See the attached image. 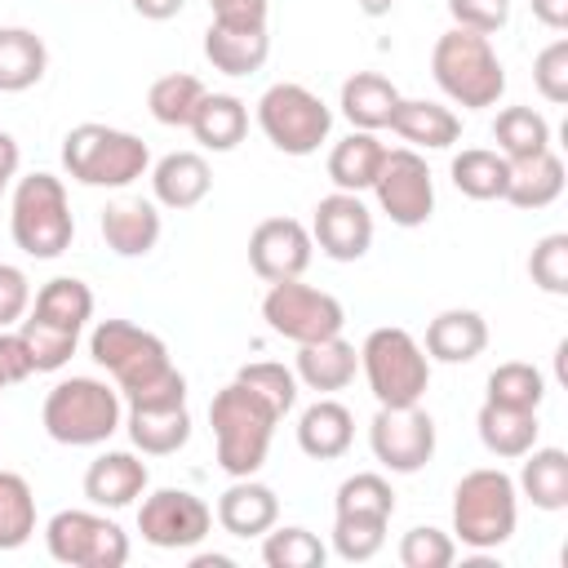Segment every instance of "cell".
Here are the masks:
<instances>
[{
	"mask_svg": "<svg viewBox=\"0 0 568 568\" xmlns=\"http://www.w3.org/2000/svg\"><path fill=\"white\" fill-rule=\"evenodd\" d=\"M257 129L266 133V142L284 155H315L320 142H328L333 129V111L320 93H311L306 84L280 80L257 98Z\"/></svg>",
	"mask_w": 568,
	"mask_h": 568,
	"instance_id": "obj_9",
	"label": "cell"
},
{
	"mask_svg": "<svg viewBox=\"0 0 568 568\" xmlns=\"http://www.w3.org/2000/svg\"><path fill=\"white\" fill-rule=\"evenodd\" d=\"M204 58L222 75H253L271 58V36H266V27L209 22V31H204Z\"/></svg>",
	"mask_w": 568,
	"mask_h": 568,
	"instance_id": "obj_22",
	"label": "cell"
},
{
	"mask_svg": "<svg viewBox=\"0 0 568 568\" xmlns=\"http://www.w3.org/2000/svg\"><path fill=\"white\" fill-rule=\"evenodd\" d=\"M0 395H4V382H0Z\"/></svg>",
	"mask_w": 568,
	"mask_h": 568,
	"instance_id": "obj_57",
	"label": "cell"
},
{
	"mask_svg": "<svg viewBox=\"0 0 568 568\" xmlns=\"http://www.w3.org/2000/svg\"><path fill=\"white\" fill-rule=\"evenodd\" d=\"M18 333H22L27 351H31L36 373H58V368L75 355V342H80V333L62 328V324H49V320H40V315H31V311L22 315Z\"/></svg>",
	"mask_w": 568,
	"mask_h": 568,
	"instance_id": "obj_42",
	"label": "cell"
},
{
	"mask_svg": "<svg viewBox=\"0 0 568 568\" xmlns=\"http://www.w3.org/2000/svg\"><path fill=\"white\" fill-rule=\"evenodd\" d=\"M62 169L67 178H75L80 186H106L120 191L129 182H138L151 169V151L138 133L111 129V124H75L62 138Z\"/></svg>",
	"mask_w": 568,
	"mask_h": 568,
	"instance_id": "obj_7",
	"label": "cell"
},
{
	"mask_svg": "<svg viewBox=\"0 0 568 568\" xmlns=\"http://www.w3.org/2000/svg\"><path fill=\"white\" fill-rule=\"evenodd\" d=\"M382 160H386V146L377 142V133L351 129V133H346L342 142H333V151H328V178H333L337 191L359 195V191L373 186Z\"/></svg>",
	"mask_w": 568,
	"mask_h": 568,
	"instance_id": "obj_31",
	"label": "cell"
},
{
	"mask_svg": "<svg viewBox=\"0 0 568 568\" xmlns=\"http://www.w3.org/2000/svg\"><path fill=\"white\" fill-rule=\"evenodd\" d=\"M390 4H395V0H359V9H364L368 18H382V13H390Z\"/></svg>",
	"mask_w": 568,
	"mask_h": 568,
	"instance_id": "obj_56",
	"label": "cell"
},
{
	"mask_svg": "<svg viewBox=\"0 0 568 568\" xmlns=\"http://www.w3.org/2000/svg\"><path fill=\"white\" fill-rule=\"evenodd\" d=\"M31 315L80 333L93 320V288L84 280H75V275H53L49 284H40V293L31 302Z\"/></svg>",
	"mask_w": 568,
	"mask_h": 568,
	"instance_id": "obj_35",
	"label": "cell"
},
{
	"mask_svg": "<svg viewBox=\"0 0 568 568\" xmlns=\"http://www.w3.org/2000/svg\"><path fill=\"white\" fill-rule=\"evenodd\" d=\"M9 235L27 257L53 262L71 248L75 240V217H71V200L62 178L53 173H27L13 182V200H9Z\"/></svg>",
	"mask_w": 568,
	"mask_h": 568,
	"instance_id": "obj_5",
	"label": "cell"
},
{
	"mask_svg": "<svg viewBox=\"0 0 568 568\" xmlns=\"http://www.w3.org/2000/svg\"><path fill=\"white\" fill-rule=\"evenodd\" d=\"M355 368H359V351H355L342 333L297 346V364H293L297 382H302L306 390H320V395L346 390V386L355 382Z\"/></svg>",
	"mask_w": 568,
	"mask_h": 568,
	"instance_id": "obj_23",
	"label": "cell"
},
{
	"mask_svg": "<svg viewBox=\"0 0 568 568\" xmlns=\"http://www.w3.org/2000/svg\"><path fill=\"white\" fill-rule=\"evenodd\" d=\"M213 510L191 488H155L138 506V532L155 550H191L209 537Z\"/></svg>",
	"mask_w": 568,
	"mask_h": 568,
	"instance_id": "obj_13",
	"label": "cell"
},
{
	"mask_svg": "<svg viewBox=\"0 0 568 568\" xmlns=\"http://www.w3.org/2000/svg\"><path fill=\"white\" fill-rule=\"evenodd\" d=\"M275 519H280V497H275V488H266L253 475L235 479L217 497V524L231 537H262L266 528H275Z\"/></svg>",
	"mask_w": 568,
	"mask_h": 568,
	"instance_id": "obj_25",
	"label": "cell"
},
{
	"mask_svg": "<svg viewBox=\"0 0 568 568\" xmlns=\"http://www.w3.org/2000/svg\"><path fill=\"white\" fill-rule=\"evenodd\" d=\"M475 430H479V444H484L493 457L515 462V457H524V453L537 444L541 422H537V413H528V408H501V404H488V399H484V408H479V417H475Z\"/></svg>",
	"mask_w": 568,
	"mask_h": 568,
	"instance_id": "obj_29",
	"label": "cell"
},
{
	"mask_svg": "<svg viewBox=\"0 0 568 568\" xmlns=\"http://www.w3.org/2000/svg\"><path fill=\"white\" fill-rule=\"evenodd\" d=\"M484 399L488 404H501V408H528V413H537L541 399H546V377H541V368H532L524 359H506V364H497L488 373V395Z\"/></svg>",
	"mask_w": 568,
	"mask_h": 568,
	"instance_id": "obj_39",
	"label": "cell"
},
{
	"mask_svg": "<svg viewBox=\"0 0 568 568\" xmlns=\"http://www.w3.org/2000/svg\"><path fill=\"white\" fill-rule=\"evenodd\" d=\"M213 191V169L200 151H169L164 160L151 164V195L160 209H195Z\"/></svg>",
	"mask_w": 568,
	"mask_h": 568,
	"instance_id": "obj_18",
	"label": "cell"
},
{
	"mask_svg": "<svg viewBox=\"0 0 568 568\" xmlns=\"http://www.w3.org/2000/svg\"><path fill=\"white\" fill-rule=\"evenodd\" d=\"M146 462H138L133 453L124 448H111V453H98L84 470V497L102 510H124L133 506L142 493H146Z\"/></svg>",
	"mask_w": 568,
	"mask_h": 568,
	"instance_id": "obj_17",
	"label": "cell"
},
{
	"mask_svg": "<svg viewBox=\"0 0 568 568\" xmlns=\"http://www.w3.org/2000/svg\"><path fill=\"white\" fill-rule=\"evenodd\" d=\"M44 435L53 444L67 448H93L106 444L120 426H124V408H120V390L98 382V377H62L40 408Z\"/></svg>",
	"mask_w": 568,
	"mask_h": 568,
	"instance_id": "obj_4",
	"label": "cell"
},
{
	"mask_svg": "<svg viewBox=\"0 0 568 568\" xmlns=\"http://www.w3.org/2000/svg\"><path fill=\"white\" fill-rule=\"evenodd\" d=\"M515 488L537 506V510H564L568 506V453L564 448H528Z\"/></svg>",
	"mask_w": 568,
	"mask_h": 568,
	"instance_id": "obj_32",
	"label": "cell"
},
{
	"mask_svg": "<svg viewBox=\"0 0 568 568\" xmlns=\"http://www.w3.org/2000/svg\"><path fill=\"white\" fill-rule=\"evenodd\" d=\"M333 515H364V519H386L390 524L395 493H390V484L377 470H359V475H351V479L337 484Z\"/></svg>",
	"mask_w": 568,
	"mask_h": 568,
	"instance_id": "obj_41",
	"label": "cell"
},
{
	"mask_svg": "<svg viewBox=\"0 0 568 568\" xmlns=\"http://www.w3.org/2000/svg\"><path fill=\"white\" fill-rule=\"evenodd\" d=\"M262 320H266V328L275 337H288V342L306 346V342H320V337L342 333L346 311L324 288H311L302 280H280L262 297Z\"/></svg>",
	"mask_w": 568,
	"mask_h": 568,
	"instance_id": "obj_11",
	"label": "cell"
},
{
	"mask_svg": "<svg viewBox=\"0 0 568 568\" xmlns=\"http://www.w3.org/2000/svg\"><path fill=\"white\" fill-rule=\"evenodd\" d=\"M532 84H537V93H541L546 102H555V106L568 102V40H564V36L550 40V44L532 58Z\"/></svg>",
	"mask_w": 568,
	"mask_h": 568,
	"instance_id": "obj_47",
	"label": "cell"
},
{
	"mask_svg": "<svg viewBox=\"0 0 568 568\" xmlns=\"http://www.w3.org/2000/svg\"><path fill=\"white\" fill-rule=\"evenodd\" d=\"M311 240L333 262H359L373 248V213L359 195L333 191L311 213Z\"/></svg>",
	"mask_w": 568,
	"mask_h": 568,
	"instance_id": "obj_15",
	"label": "cell"
},
{
	"mask_svg": "<svg viewBox=\"0 0 568 568\" xmlns=\"http://www.w3.org/2000/svg\"><path fill=\"white\" fill-rule=\"evenodd\" d=\"M89 355L111 373L129 404H186V377L173 368L169 346L129 320H102L89 333Z\"/></svg>",
	"mask_w": 568,
	"mask_h": 568,
	"instance_id": "obj_1",
	"label": "cell"
},
{
	"mask_svg": "<svg viewBox=\"0 0 568 568\" xmlns=\"http://www.w3.org/2000/svg\"><path fill=\"white\" fill-rule=\"evenodd\" d=\"M448 13H453V27L493 36L510 22V0H448Z\"/></svg>",
	"mask_w": 568,
	"mask_h": 568,
	"instance_id": "obj_48",
	"label": "cell"
},
{
	"mask_svg": "<svg viewBox=\"0 0 568 568\" xmlns=\"http://www.w3.org/2000/svg\"><path fill=\"white\" fill-rule=\"evenodd\" d=\"M390 133H399L413 151L426 146V151H448L457 138H462V115L439 106V102H426V98H399L395 111H390Z\"/></svg>",
	"mask_w": 568,
	"mask_h": 568,
	"instance_id": "obj_24",
	"label": "cell"
},
{
	"mask_svg": "<svg viewBox=\"0 0 568 568\" xmlns=\"http://www.w3.org/2000/svg\"><path fill=\"white\" fill-rule=\"evenodd\" d=\"M49 71V49L31 27H0V93H27Z\"/></svg>",
	"mask_w": 568,
	"mask_h": 568,
	"instance_id": "obj_33",
	"label": "cell"
},
{
	"mask_svg": "<svg viewBox=\"0 0 568 568\" xmlns=\"http://www.w3.org/2000/svg\"><path fill=\"white\" fill-rule=\"evenodd\" d=\"M493 138H497V151L506 160H528V155L550 146V124L532 106H501L493 120Z\"/></svg>",
	"mask_w": 568,
	"mask_h": 568,
	"instance_id": "obj_36",
	"label": "cell"
},
{
	"mask_svg": "<svg viewBox=\"0 0 568 568\" xmlns=\"http://www.w3.org/2000/svg\"><path fill=\"white\" fill-rule=\"evenodd\" d=\"M448 178L466 200H501L506 178H510V160L501 151H488V146H466L462 155H453Z\"/></svg>",
	"mask_w": 568,
	"mask_h": 568,
	"instance_id": "obj_34",
	"label": "cell"
},
{
	"mask_svg": "<svg viewBox=\"0 0 568 568\" xmlns=\"http://www.w3.org/2000/svg\"><path fill=\"white\" fill-rule=\"evenodd\" d=\"M564 195V160L546 146L528 160H510V178H506V195L515 209H546Z\"/></svg>",
	"mask_w": 568,
	"mask_h": 568,
	"instance_id": "obj_28",
	"label": "cell"
},
{
	"mask_svg": "<svg viewBox=\"0 0 568 568\" xmlns=\"http://www.w3.org/2000/svg\"><path fill=\"white\" fill-rule=\"evenodd\" d=\"M36 532V493L18 470H0V550L27 546Z\"/></svg>",
	"mask_w": 568,
	"mask_h": 568,
	"instance_id": "obj_38",
	"label": "cell"
},
{
	"mask_svg": "<svg viewBox=\"0 0 568 568\" xmlns=\"http://www.w3.org/2000/svg\"><path fill=\"white\" fill-rule=\"evenodd\" d=\"M124 430H129V439H133L138 453L169 457V453L186 448V439H191V413H186V404H129Z\"/></svg>",
	"mask_w": 568,
	"mask_h": 568,
	"instance_id": "obj_21",
	"label": "cell"
},
{
	"mask_svg": "<svg viewBox=\"0 0 568 568\" xmlns=\"http://www.w3.org/2000/svg\"><path fill=\"white\" fill-rule=\"evenodd\" d=\"M519 524V488L506 470H466L453 488V537L470 550H497Z\"/></svg>",
	"mask_w": 568,
	"mask_h": 568,
	"instance_id": "obj_6",
	"label": "cell"
},
{
	"mask_svg": "<svg viewBox=\"0 0 568 568\" xmlns=\"http://www.w3.org/2000/svg\"><path fill=\"white\" fill-rule=\"evenodd\" d=\"M368 448L390 475H417L435 457V422L426 408H377L368 422Z\"/></svg>",
	"mask_w": 568,
	"mask_h": 568,
	"instance_id": "obj_14",
	"label": "cell"
},
{
	"mask_svg": "<svg viewBox=\"0 0 568 568\" xmlns=\"http://www.w3.org/2000/svg\"><path fill=\"white\" fill-rule=\"evenodd\" d=\"M191 568H231V559L226 555H195Z\"/></svg>",
	"mask_w": 568,
	"mask_h": 568,
	"instance_id": "obj_55",
	"label": "cell"
},
{
	"mask_svg": "<svg viewBox=\"0 0 568 568\" xmlns=\"http://www.w3.org/2000/svg\"><path fill=\"white\" fill-rule=\"evenodd\" d=\"M528 275L541 293L550 297H568V235L555 231V235H541L528 253Z\"/></svg>",
	"mask_w": 568,
	"mask_h": 568,
	"instance_id": "obj_45",
	"label": "cell"
},
{
	"mask_svg": "<svg viewBox=\"0 0 568 568\" xmlns=\"http://www.w3.org/2000/svg\"><path fill=\"white\" fill-rule=\"evenodd\" d=\"M18 164H22V151H18V138L0 129V200H4V191H9L13 182H18Z\"/></svg>",
	"mask_w": 568,
	"mask_h": 568,
	"instance_id": "obj_52",
	"label": "cell"
},
{
	"mask_svg": "<svg viewBox=\"0 0 568 568\" xmlns=\"http://www.w3.org/2000/svg\"><path fill=\"white\" fill-rule=\"evenodd\" d=\"M186 129L204 151H235L248 133V106L235 93H204Z\"/></svg>",
	"mask_w": 568,
	"mask_h": 568,
	"instance_id": "obj_30",
	"label": "cell"
},
{
	"mask_svg": "<svg viewBox=\"0 0 568 568\" xmlns=\"http://www.w3.org/2000/svg\"><path fill=\"white\" fill-rule=\"evenodd\" d=\"M386 546V519L364 515H333V550L346 564H364Z\"/></svg>",
	"mask_w": 568,
	"mask_h": 568,
	"instance_id": "obj_43",
	"label": "cell"
},
{
	"mask_svg": "<svg viewBox=\"0 0 568 568\" xmlns=\"http://www.w3.org/2000/svg\"><path fill=\"white\" fill-rule=\"evenodd\" d=\"M430 75L444 89V98L466 111L497 106V98L506 93V67H501L497 49L488 44V36L466 31V27H453L435 40Z\"/></svg>",
	"mask_w": 568,
	"mask_h": 568,
	"instance_id": "obj_3",
	"label": "cell"
},
{
	"mask_svg": "<svg viewBox=\"0 0 568 568\" xmlns=\"http://www.w3.org/2000/svg\"><path fill=\"white\" fill-rule=\"evenodd\" d=\"M98 231L115 257H146L160 244L164 222H160V209L151 200H111L102 209Z\"/></svg>",
	"mask_w": 568,
	"mask_h": 568,
	"instance_id": "obj_19",
	"label": "cell"
},
{
	"mask_svg": "<svg viewBox=\"0 0 568 568\" xmlns=\"http://www.w3.org/2000/svg\"><path fill=\"white\" fill-rule=\"evenodd\" d=\"M484 346H488V320L479 311L453 306L426 324L422 351H426V359H439V364H470L484 355Z\"/></svg>",
	"mask_w": 568,
	"mask_h": 568,
	"instance_id": "obj_20",
	"label": "cell"
},
{
	"mask_svg": "<svg viewBox=\"0 0 568 568\" xmlns=\"http://www.w3.org/2000/svg\"><path fill=\"white\" fill-rule=\"evenodd\" d=\"M44 546L67 568H124L129 532L98 510H58L44 524Z\"/></svg>",
	"mask_w": 568,
	"mask_h": 568,
	"instance_id": "obj_10",
	"label": "cell"
},
{
	"mask_svg": "<svg viewBox=\"0 0 568 568\" xmlns=\"http://www.w3.org/2000/svg\"><path fill=\"white\" fill-rule=\"evenodd\" d=\"M235 382H244L253 395H262L280 417L297 404V373H293V368H284V364H275V359L244 364V368L235 373Z\"/></svg>",
	"mask_w": 568,
	"mask_h": 568,
	"instance_id": "obj_44",
	"label": "cell"
},
{
	"mask_svg": "<svg viewBox=\"0 0 568 568\" xmlns=\"http://www.w3.org/2000/svg\"><path fill=\"white\" fill-rule=\"evenodd\" d=\"M209 426H213V444H217V466L231 479L257 475L266 453H271V435L280 426V413L253 395L244 382H226L213 399H209Z\"/></svg>",
	"mask_w": 568,
	"mask_h": 568,
	"instance_id": "obj_2",
	"label": "cell"
},
{
	"mask_svg": "<svg viewBox=\"0 0 568 568\" xmlns=\"http://www.w3.org/2000/svg\"><path fill=\"white\" fill-rule=\"evenodd\" d=\"M532 4V18L550 31H568V0H528Z\"/></svg>",
	"mask_w": 568,
	"mask_h": 568,
	"instance_id": "obj_53",
	"label": "cell"
},
{
	"mask_svg": "<svg viewBox=\"0 0 568 568\" xmlns=\"http://www.w3.org/2000/svg\"><path fill=\"white\" fill-rule=\"evenodd\" d=\"M266 4L271 0H209L213 22H235V27H266Z\"/></svg>",
	"mask_w": 568,
	"mask_h": 568,
	"instance_id": "obj_51",
	"label": "cell"
},
{
	"mask_svg": "<svg viewBox=\"0 0 568 568\" xmlns=\"http://www.w3.org/2000/svg\"><path fill=\"white\" fill-rule=\"evenodd\" d=\"M457 559V541L444 532V528H430V524H417L404 532L399 541V564L404 568H448Z\"/></svg>",
	"mask_w": 568,
	"mask_h": 568,
	"instance_id": "obj_46",
	"label": "cell"
},
{
	"mask_svg": "<svg viewBox=\"0 0 568 568\" xmlns=\"http://www.w3.org/2000/svg\"><path fill=\"white\" fill-rule=\"evenodd\" d=\"M204 93H209V89H204L195 75H186V71H169V75H160V80L146 89V111L155 115V124L186 129Z\"/></svg>",
	"mask_w": 568,
	"mask_h": 568,
	"instance_id": "obj_37",
	"label": "cell"
},
{
	"mask_svg": "<svg viewBox=\"0 0 568 568\" xmlns=\"http://www.w3.org/2000/svg\"><path fill=\"white\" fill-rule=\"evenodd\" d=\"M31 311V280L22 266L0 262V328L22 324V315Z\"/></svg>",
	"mask_w": 568,
	"mask_h": 568,
	"instance_id": "obj_49",
	"label": "cell"
},
{
	"mask_svg": "<svg viewBox=\"0 0 568 568\" xmlns=\"http://www.w3.org/2000/svg\"><path fill=\"white\" fill-rule=\"evenodd\" d=\"M31 373H36V364H31V351H27L22 333L0 328V382H4V386H18V382H27Z\"/></svg>",
	"mask_w": 568,
	"mask_h": 568,
	"instance_id": "obj_50",
	"label": "cell"
},
{
	"mask_svg": "<svg viewBox=\"0 0 568 568\" xmlns=\"http://www.w3.org/2000/svg\"><path fill=\"white\" fill-rule=\"evenodd\" d=\"M129 4H133V13H142L146 22H169V18L182 13L186 0H129Z\"/></svg>",
	"mask_w": 568,
	"mask_h": 568,
	"instance_id": "obj_54",
	"label": "cell"
},
{
	"mask_svg": "<svg viewBox=\"0 0 568 568\" xmlns=\"http://www.w3.org/2000/svg\"><path fill=\"white\" fill-rule=\"evenodd\" d=\"M395 102H399V89L382 71H355L342 80V93H337V106L351 120V129H368V133L390 124Z\"/></svg>",
	"mask_w": 568,
	"mask_h": 568,
	"instance_id": "obj_27",
	"label": "cell"
},
{
	"mask_svg": "<svg viewBox=\"0 0 568 568\" xmlns=\"http://www.w3.org/2000/svg\"><path fill=\"white\" fill-rule=\"evenodd\" d=\"M368 191L377 195V209L404 231L426 226L435 213V178H430V164L413 146H395V151L386 146V160Z\"/></svg>",
	"mask_w": 568,
	"mask_h": 568,
	"instance_id": "obj_12",
	"label": "cell"
},
{
	"mask_svg": "<svg viewBox=\"0 0 568 568\" xmlns=\"http://www.w3.org/2000/svg\"><path fill=\"white\" fill-rule=\"evenodd\" d=\"M311 257H315V240H311V226H302L297 217H266L248 235V266L266 284L302 280Z\"/></svg>",
	"mask_w": 568,
	"mask_h": 568,
	"instance_id": "obj_16",
	"label": "cell"
},
{
	"mask_svg": "<svg viewBox=\"0 0 568 568\" xmlns=\"http://www.w3.org/2000/svg\"><path fill=\"white\" fill-rule=\"evenodd\" d=\"M355 439V417L346 404L320 395L311 408H302L297 417V448L315 462H337Z\"/></svg>",
	"mask_w": 568,
	"mask_h": 568,
	"instance_id": "obj_26",
	"label": "cell"
},
{
	"mask_svg": "<svg viewBox=\"0 0 568 568\" xmlns=\"http://www.w3.org/2000/svg\"><path fill=\"white\" fill-rule=\"evenodd\" d=\"M328 559V546L311 528H266L262 532V564L266 568H320Z\"/></svg>",
	"mask_w": 568,
	"mask_h": 568,
	"instance_id": "obj_40",
	"label": "cell"
},
{
	"mask_svg": "<svg viewBox=\"0 0 568 568\" xmlns=\"http://www.w3.org/2000/svg\"><path fill=\"white\" fill-rule=\"evenodd\" d=\"M359 368H364V382H368L377 408L422 404V395L430 386V359H426L422 342L399 324H382L364 337Z\"/></svg>",
	"mask_w": 568,
	"mask_h": 568,
	"instance_id": "obj_8",
	"label": "cell"
}]
</instances>
